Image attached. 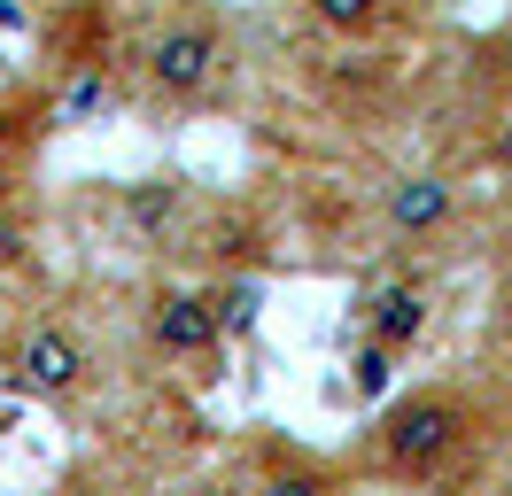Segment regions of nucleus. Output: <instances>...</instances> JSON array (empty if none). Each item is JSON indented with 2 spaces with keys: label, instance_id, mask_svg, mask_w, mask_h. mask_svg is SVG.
I'll return each instance as SVG.
<instances>
[{
  "label": "nucleus",
  "instance_id": "obj_1",
  "mask_svg": "<svg viewBox=\"0 0 512 496\" xmlns=\"http://www.w3.org/2000/svg\"><path fill=\"white\" fill-rule=\"evenodd\" d=\"M466 434H474L466 403L443 396V388H427V396L396 403L381 427H373V465H388V473L419 481V473H435V465L458 458V450H466Z\"/></svg>",
  "mask_w": 512,
  "mask_h": 496
},
{
  "label": "nucleus",
  "instance_id": "obj_8",
  "mask_svg": "<svg viewBox=\"0 0 512 496\" xmlns=\"http://www.w3.org/2000/svg\"><path fill=\"white\" fill-rule=\"evenodd\" d=\"M388 0H311V16H319L326 31H373L381 24Z\"/></svg>",
  "mask_w": 512,
  "mask_h": 496
},
{
  "label": "nucleus",
  "instance_id": "obj_3",
  "mask_svg": "<svg viewBox=\"0 0 512 496\" xmlns=\"http://www.w3.org/2000/svg\"><path fill=\"white\" fill-rule=\"evenodd\" d=\"M8 380L24 388V396H70L78 380H86V349L70 341V326H32V334L16 341V357H8Z\"/></svg>",
  "mask_w": 512,
  "mask_h": 496
},
{
  "label": "nucleus",
  "instance_id": "obj_7",
  "mask_svg": "<svg viewBox=\"0 0 512 496\" xmlns=\"http://www.w3.org/2000/svg\"><path fill=\"white\" fill-rule=\"evenodd\" d=\"M179 210H187V186H179V179H148V186H132V194H125V217L140 225V233H163Z\"/></svg>",
  "mask_w": 512,
  "mask_h": 496
},
{
  "label": "nucleus",
  "instance_id": "obj_9",
  "mask_svg": "<svg viewBox=\"0 0 512 496\" xmlns=\"http://www.w3.org/2000/svg\"><path fill=\"white\" fill-rule=\"evenodd\" d=\"M256 496H334V489H326L319 465H272V473L256 481Z\"/></svg>",
  "mask_w": 512,
  "mask_h": 496
},
{
  "label": "nucleus",
  "instance_id": "obj_6",
  "mask_svg": "<svg viewBox=\"0 0 512 496\" xmlns=\"http://www.w3.org/2000/svg\"><path fill=\"white\" fill-rule=\"evenodd\" d=\"M365 334L381 341V349H412V341L427 334V295H419L412 279H396V287H381V295L365 303Z\"/></svg>",
  "mask_w": 512,
  "mask_h": 496
},
{
  "label": "nucleus",
  "instance_id": "obj_2",
  "mask_svg": "<svg viewBox=\"0 0 512 496\" xmlns=\"http://www.w3.org/2000/svg\"><path fill=\"white\" fill-rule=\"evenodd\" d=\"M225 62V39L210 16H179V24H163L156 39H148V86L163 93V101H194V93L218 78Z\"/></svg>",
  "mask_w": 512,
  "mask_h": 496
},
{
  "label": "nucleus",
  "instance_id": "obj_5",
  "mask_svg": "<svg viewBox=\"0 0 512 496\" xmlns=\"http://www.w3.org/2000/svg\"><path fill=\"white\" fill-rule=\"evenodd\" d=\"M450 210H458V194H450V179H435V171H412V179L388 186V225H396V233H443Z\"/></svg>",
  "mask_w": 512,
  "mask_h": 496
},
{
  "label": "nucleus",
  "instance_id": "obj_11",
  "mask_svg": "<svg viewBox=\"0 0 512 496\" xmlns=\"http://www.w3.org/2000/svg\"><path fill=\"white\" fill-rule=\"evenodd\" d=\"M497 163H505V171H512V124H505V132H497Z\"/></svg>",
  "mask_w": 512,
  "mask_h": 496
},
{
  "label": "nucleus",
  "instance_id": "obj_4",
  "mask_svg": "<svg viewBox=\"0 0 512 496\" xmlns=\"http://www.w3.org/2000/svg\"><path fill=\"white\" fill-rule=\"evenodd\" d=\"M218 334H225L218 310H210V295H194V287H163L156 303H148V341H156L163 357H202Z\"/></svg>",
  "mask_w": 512,
  "mask_h": 496
},
{
  "label": "nucleus",
  "instance_id": "obj_10",
  "mask_svg": "<svg viewBox=\"0 0 512 496\" xmlns=\"http://www.w3.org/2000/svg\"><path fill=\"white\" fill-rule=\"evenodd\" d=\"M350 372H357V396H388V380H396V349H381V341H365Z\"/></svg>",
  "mask_w": 512,
  "mask_h": 496
}]
</instances>
